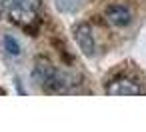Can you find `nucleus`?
Returning <instances> with one entry per match:
<instances>
[{
    "mask_svg": "<svg viewBox=\"0 0 146 132\" xmlns=\"http://www.w3.org/2000/svg\"><path fill=\"white\" fill-rule=\"evenodd\" d=\"M40 0H0V10L6 12L14 22H32L38 14Z\"/></svg>",
    "mask_w": 146,
    "mask_h": 132,
    "instance_id": "1",
    "label": "nucleus"
},
{
    "mask_svg": "<svg viewBox=\"0 0 146 132\" xmlns=\"http://www.w3.org/2000/svg\"><path fill=\"white\" fill-rule=\"evenodd\" d=\"M106 94H112V96H140V94H144V90L138 86V82H134L130 78H118V80L108 84Z\"/></svg>",
    "mask_w": 146,
    "mask_h": 132,
    "instance_id": "2",
    "label": "nucleus"
},
{
    "mask_svg": "<svg viewBox=\"0 0 146 132\" xmlns=\"http://www.w3.org/2000/svg\"><path fill=\"white\" fill-rule=\"evenodd\" d=\"M106 20H108L112 26L122 28V26H128V24H130L132 12H130V8L124 6V4H114V6H110V8L106 10Z\"/></svg>",
    "mask_w": 146,
    "mask_h": 132,
    "instance_id": "3",
    "label": "nucleus"
},
{
    "mask_svg": "<svg viewBox=\"0 0 146 132\" xmlns=\"http://www.w3.org/2000/svg\"><path fill=\"white\" fill-rule=\"evenodd\" d=\"M74 38H76L80 50H82L86 56H92V54H94V50H96V40H94V34H92L90 26H86V24L78 26L76 32H74Z\"/></svg>",
    "mask_w": 146,
    "mask_h": 132,
    "instance_id": "4",
    "label": "nucleus"
},
{
    "mask_svg": "<svg viewBox=\"0 0 146 132\" xmlns=\"http://www.w3.org/2000/svg\"><path fill=\"white\" fill-rule=\"evenodd\" d=\"M2 48H4V52H6L8 56H12V58H18V56L22 54V46H20V42H18L12 34H4V36H2Z\"/></svg>",
    "mask_w": 146,
    "mask_h": 132,
    "instance_id": "5",
    "label": "nucleus"
}]
</instances>
